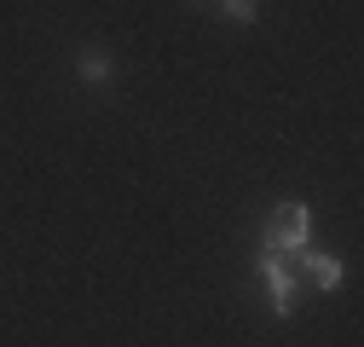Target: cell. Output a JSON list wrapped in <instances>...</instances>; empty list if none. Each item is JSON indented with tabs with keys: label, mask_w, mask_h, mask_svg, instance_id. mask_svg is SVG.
<instances>
[{
	"label": "cell",
	"mask_w": 364,
	"mask_h": 347,
	"mask_svg": "<svg viewBox=\"0 0 364 347\" xmlns=\"http://www.w3.org/2000/svg\"><path fill=\"white\" fill-rule=\"evenodd\" d=\"M312 237V208L306 203H272L266 226H260V255H278V260H295Z\"/></svg>",
	"instance_id": "6da1fadb"
},
{
	"label": "cell",
	"mask_w": 364,
	"mask_h": 347,
	"mask_svg": "<svg viewBox=\"0 0 364 347\" xmlns=\"http://www.w3.org/2000/svg\"><path fill=\"white\" fill-rule=\"evenodd\" d=\"M260 278H266V289H272V307H278V319H289L295 301H301V272L289 267V260H278V255H260Z\"/></svg>",
	"instance_id": "7a4b0ae2"
},
{
	"label": "cell",
	"mask_w": 364,
	"mask_h": 347,
	"mask_svg": "<svg viewBox=\"0 0 364 347\" xmlns=\"http://www.w3.org/2000/svg\"><path fill=\"white\" fill-rule=\"evenodd\" d=\"M295 260H301V272H306V284H318V289H341V278H347V267H341V255H318V249H301Z\"/></svg>",
	"instance_id": "3957f363"
},
{
	"label": "cell",
	"mask_w": 364,
	"mask_h": 347,
	"mask_svg": "<svg viewBox=\"0 0 364 347\" xmlns=\"http://www.w3.org/2000/svg\"><path fill=\"white\" fill-rule=\"evenodd\" d=\"M110 75H116L110 53H99V47H87V53H81V81H87V87H110Z\"/></svg>",
	"instance_id": "277c9868"
},
{
	"label": "cell",
	"mask_w": 364,
	"mask_h": 347,
	"mask_svg": "<svg viewBox=\"0 0 364 347\" xmlns=\"http://www.w3.org/2000/svg\"><path fill=\"white\" fill-rule=\"evenodd\" d=\"M220 12L232 18V23H255V18H260V6H255V0H220Z\"/></svg>",
	"instance_id": "5b68a950"
}]
</instances>
